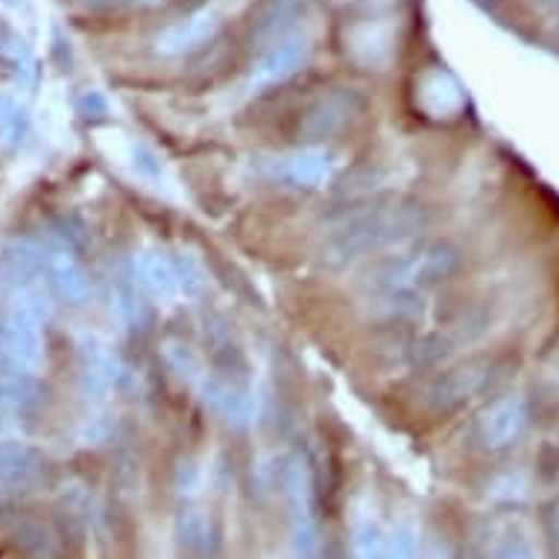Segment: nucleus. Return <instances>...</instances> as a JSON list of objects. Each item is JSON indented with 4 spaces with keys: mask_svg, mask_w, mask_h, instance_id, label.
Instances as JSON below:
<instances>
[{
    "mask_svg": "<svg viewBox=\"0 0 559 559\" xmlns=\"http://www.w3.org/2000/svg\"><path fill=\"white\" fill-rule=\"evenodd\" d=\"M200 402L221 416L223 423L231 425V428H247L252 423V413H255V402H252V393L247 386L231 384L226 378L214 376V372H202V378L193 384Z\"/></svg>",
    "mask_w": 559,
    "mask_h": 559,
    "instance_id": "obj_5",
    "label": "nucleus"
},
{
    "mask_svg": "<svg viewBox=\"0 0 559 559\" xmlns=\"http://www.w3.org/2000/svg\"><path fill=\"white\" fill-rule=\"evenodd\" d=\"M419 106L431 118H449V115L463 109V92L445 71H431L419 83Z\"/></svg>",
    "mask_w": 559,
    "mask_h": 559,
    "instance_id": "obj_16",
    "label": "nucleus"
},
{
    "mask_svg": "<svg viewBox=\"0 0 559 559\" xmlns=\"http://www.w3.org/2000/svg\"><path fill=\"white\" fill-rule=\"evenodd\" d=\"M486 364H463V367H454L449 372H442L431 381V386L425 390V404L431 407V411H451V407H457L460 402H466L472 395L484 386L486 381Z\"/></svg>",
    "mask_w": 559,
    "mask_h": 559,
    "instance_id": "obj_8",
    "label": "nucleus"
},
{
    "mask_svg": "<svg viewBox=\"0 0 559 559\" xmlns=\"http://www.w3.org/2000/svg\"><path fill=\"white\" fill-rule=\"evenodd\" d=\"M41 252H45V273L50 287L62 296L64 302L83 305L88 299V273L80 264V258L62 243H53Z\"/></svg>",
    "mask_w": 559,
    "mask_h": 559,
    "instance_id": "obj_9",
    "label": "nucleus"
},
{
    "mask_svg": "<svg viewBox=\"0 0 559 559\" xmlns=\"http://www.w3.org/2000/svg\"><path fill=\"white\" fill-rule=\"evenodd\" d=\"M419 559H454V554H451L449 542L440 539V536H428L419 548Z\"/></svg>",
    "mask_w": 559,
    "mask_h": 559,
    "instance_id": "obj_26",
    "label": "nucleus"
},
{
    "mask_svg": "<svg viewBox=\"0 0 559 559\" xmlns=\"http://www.w3.org/2000/svg\"><path fill=\"white\" fill-rule=\"evenodd\" d=\"M460 252L445 240L416 243V247H399L393 252L378 255L372 264L360 273V285L372 294H395V290H425L440 285L457 273Z\"/></svg>",
    "mask_w": 559,
    "mask_h": 559,
    "instance_id": "obj_2",
    "label": "nucleus"
},
{
    "mask_svg": "<svg viewBox=\"0 0 559 559\" xmlns=\"http://www.w3.org/2000/svg\"><path fill=\"white\" fill-rule=\"evenodd\" d=\"M33 402H36L33 378L10 376V372L0 376V419H19L33 407Z\"/></svg>",
    "mask_w": 559,
    "mask_h": 559,
    "instance_id": "obj_19",
    "label": "nucleus"
},
{
    "mask_svg": "<svg viewBox=\"0 0 559 559\" xmlns=\"http://www.w3.org/2000/svg\"><path fill=\"white\" fill-rule=\"evenodd\" d=\"M428 226V212L416 202H384L348 212L325 229V258L348 264L358 258L384 255L411 243Z\"/></svg>",
    "mask_w": 559,
    "mask_h": 559,
    "instance_id": "obj_1",
    "label": "nucleus"
},
{
    "mask_svg": "<svg viewBox=\"0 0 559 559\" xmlns=\"http://www.w3.org/2000/svg\"><path fill=\"white\" fill-rule=\"evenodd\" d=\"M41 457L24 442H0V492H24L41 477Z\"/></svg>",
    "mask_w": 559,
    "mask_h": 559,
    "instance_id": "obj_13",
    "label": "nucleus"
},
{
    "mask_svg": "<svg viewBox=\"0 0 559 559\" xmlns=\"http://www.w3.org/2000/svg\"><path fill=\"white\" fill-rule=\"evenodd\" d=\"M135 282L141 294L156 299V302H170L179 296V278H176V261L165 249H147L135 261Z\"/></svg>",
    "mask_w": 559,
    "mask_h": 559,
    "instance_id": "obj_11",
    "label": "nucleus"
},
{
    "mask_svg": "<svg viewBox=\"0 0 559 559\" xmlns=\"http://www.w3.org/2000/svg\"><path fill=\"white\" fill-rule=\"evenodd\" d=\"M308 36L305 33H287L278 41L266 47V53L258 59L249 76V88H266V85L285 83L287 76H294L308 59Z\"/></svg>",
    "mask_w": 559,
    "mask_h": 559,
    "instance_id": "obj_7",
    "label": "nucleus"
},
{
    "mask_svg": "<svg viewBox=\"0 0 559 559\" xmlns=\"http://www.w3.org/2000/svg\"><path fill=\"white\" fill-rule=\"evenodd\" d=\"M348 50L364 64H381L393 53V27L384 21L360 24L348 33Z\"/></svg>",
    "mask_w": 559,
    "mask_h": 559,
    "instance_id": "obj_17",
    "label": "nucleus"
},
{
    "mask_svg": "<svg viewBox=\"0 0 559 559\" xmlns=\"http://www.w3.org/2000/svg\"><path fill=\"white\" fill-rule=\"evenodd\" d=\"M527 425V404L522 395H504L498 399L480 419V437L489 449H504L522 437Z\"/></svg>",
    "mask_w": 559,
    "mask_h": 559,
    "instance_id": "obj_10",
    "label": "nucleus"
},
{
    "mask_svg": "<svg viewBox=\"0 0 559 559\" xmlns=\"http://www.w3.org/2000/svg\"><path fill=\"white\" fill-rule=\"evenodd\" d=\"M176 531H179V539L191 554L209 559L214 557L217 550V542H221V533H217V524L205 510L200 507H185L179 513V522H176Z\"/></svg>",
    "mask_w": 559,
    "mask_h": 559,
    "instance_id": "obj_15",
    "label": "nucleus"
},
{
    "mask_svg": "<svg viewBox=\"0 0 559 559\" xmlns=\"http://www.w3.org/2000/svg\"><path fill=\"white\" fill-rule=\"evenodd\" d=\"M217 27H221V21H217V15H214L212 10L193 12L188 19L170 24V27L156 38V50L162 56L191 53L193 47H200L202 41H209V38L217 33Z\"/></svg>",
    "mask_w": 559,
    "mask_h": 559,
    "instance_id": "obj_12",
    "label": "nucleus"
},
{
    "mask_svg": "<svg viewBox=\"0 0 559 559\" xmlns=\"http://www.w3.org/2000/svg\"><path fill=\"white\" fill-rule=\"evenodd\" d=\"M334 170H337V162L322 147L290 150L270 162V174L278 182L294 185V188H322L334 179Z\"/></svg>",
    "mask_w": 559,
    "mask_h": 559,
    "instance_id": "obj_6",
    "label": "nucleus"
},
{
    "mask_svg": "<svg viewBox=\"0 0 559 559\" xmlns=\"http://www.w3.org/2000/svg\"><path fill=\"white\" fill-rule=\"evenodd\" d=\"M386 559H419V542L413 524H395V531L386 539Z\"/></svg>",
    "mask_w": 559,
    "mask_h": 559,
    "instance_id": "obj_23",
    "label": "nucleus"
},
{
    "mask_svg": "<svg viewBox=\"0 0 559 559\" xmlns=\"http://www.w3.org/2000/svg\"><path fill=\"white\" fill-rule=\"evenodd\" d=\"M141 287L135 282V273L120 278L118 285L111 287V308L115 317L120 320L123 329H138L144 322V302H141Z\"/></svg>",
    "mask_w": 559,
    "mask_h": 559,
    "instance_id": "obj_20",
    "label": "nucleus"
},
{
    "mask_svg": "<svg viewBox=\"0 0 559 559\" xmlns=\"http://www.w3.org/2000/svg\"><path fill=\"white\" fill-rule=\"evenodd\" d=\"M496 559H536V554H533V548L527 542L519 539V536H510V539L498 548Z\"/></svg>",
    "mask_w": 559,
    "mask_h": 559,
    "instance_id": "obj_25",
    "label": "nucleus"
},
{
    "mask_svg": "<svg viewBox=\"0 0 559 559\" xmlns=\"http://www.w3.org/2000/svg\"><path fill=\"white\" fill-rule=\"evenodd\" d=\"M80 369H83V395L92 407L109 402L111 390L118 384V358L109 348V343L97 334H83L80 337Z\"/></svg>",
    "mask_w": 559,
    "mask_h": 559,
    "instance_id": "obj_4",
    "label": "nucleus"
},
{
    "mask_svg": "<svg viewBox=\"0 0 559 559\" xmlns=\"http://www.w3.org/2000/svg\"><path fill=\"white\" fill-rule=\"evenodd\" d=\"M176 278H179V296H200L202 287H205V278H202V270L197 264V258L188 255V252H176Z\"/></svg>",
    "mask_w": 559,
    "mask_h": 559,
    "instance_id": "obj_22",
    "label": "nucleus"
},
{
    "mask_svg": "<svg viewBox=\"0 0 559 559\" xmlns=\"http://www.w3.org/2000/svg\"><path fill=\"white\" fill-rule=\"evenodd\" d=\"M132 167H135L138 176H144L150 182H162V176H165L162 158H158L150 147H144V144H135V147H132Z\"/></svg>",
    "mask_w": 559,
    "mask_h": 559,
    "instance_id": "obj_24",
    "label": "nucleus"
},
{
    "mask_svg": "<svg viewBox=\"0 0 559 559\" xmlns=\"http://www.w3.org/2000/svg\"><path fill=\"white\" fill-rule=\"evenodd\" d=\"M355 111V97L346 92H334L329 97H322L317 106L311 109L308 120H305V135L311 141H320V138H329L334 132L346 127V120L352 118Z\"/></svg>",
    "mask_w": 559,
    "mask_h": 559,
    "instance_id": "obj_14",
    "label": "nucleus"
},
{
    "mask_svg": "<svg viewBox=\"0 0 559 559\" xmlns=\"http://www.w3.org/2000/svg\"><path fill=\"white\" fill-rule=\"evenodd\" d=\"M282 484H285L287 522H290V539H287L290 557L320 559V519H317L308 468L302 463H290Z\"/></svg>",
    "mask_w": 559,
    "mask_h": 559,
    "instance_id": "obj_3",
    "label": "nucleus"
},
{
    "mask_svg": "<svg viewBox=\"0 0 559 559\" xmlns=\"http://www.w3.org/2000/svg\"><path fill=\"white\" fill-rule=\"evenodd\" d=\"M302 7L305 0H270L255 24V38H261V41H278L282 36H287L290 27H294V21L299 19Z\"/></svg>",
    "mask_w": 559,
    "mask_h": 559,
    "instance_id": "obj_18",
    "label": "nucleus"
},
{
    "mask_svg": "<svg viewBox=\"0 0 559 559\" xmlns=\"http://www.w3.org/2000/svg\"><path fill=\"white\" fill-rule=\"evenodd\" d=\"M386 539L390 533L372 515H358L352 524V548L358 559H386Z\"/></svg>",
    "mask_w": 559,
    "mask_h": 559,
    "instance_id": "obj_21",
    "label": "nucleus"
}]
</instances>
